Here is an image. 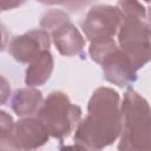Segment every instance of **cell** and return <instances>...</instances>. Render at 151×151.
<instances>
[{"instance_id": "9c48e42d", "label": "cell", "mask_w": 151, "mask_h": 151, "mask_svg": "<svg viewBox=\"0 0 151 151\" xmlns=\"http://www.w3.org/2000/svg\"><path fill=\"white\" fill-rule=\"evenodd\" d=\"M51 34V39L61 55L65 57H77L80 55L84 58V48H85V38L79 32V29L67 20L61 25L57 26L52 31L48 32Z\"/></svg>"}, {"instance_id": "6da1fadb", "label": "cell", "mask_w": 151, "mask_h": 151, "mask_svg": "<svg viewBox=\"0 0 151 151\" xmlns=\"http://www.w3.org/2000/svg\"><path fill=\"white\" fill-rule=\"evenodd\" d=\"M122 131V101L119 93L106 86L96 88L87 104V114L74 132V146L101 150L116 142Z\"/></svg>"}, {"instance_id": "8fae6325", "label": "cell", "mask_w": 151, "mask_h": 151, "mask_svg": "<svg viewBox=\"0 0 151 151\" xmlns=\"http://www.w3.org/2000/svg\"><path fill=\"white\" fill-rule=\"evenodd\" d=\"M54 66L53 55L50 50L44 51L35 60L29 63L26 68L25 74V84L31 87H38L44 85L52 76Z\"/></svg>"}, {"instance_id": "3957f363", "label": "cell", "mask_w": 151, "mask_h": 151, "mask_svg": "<svg viewBox=\"0 0 151 151\" xmlns=\"http://www.w3.org/2000/svg\"><path fill=\"white\" fill-rule=\"evenodd\" d=\"M88 54L94 63L100 65L103 76L109 83L118 87H126L137 80L138 70L114 38L90 42Z\"/></svg>"}, {"instance_id": "2e32d148", "label": "cell", "mask_w": 151, "mask_h": 151, "mask_svg": "<svg viewBox=\"0 0 151 151\" xmlns=\"http://www.w3.org/2000/svg\"><path fill=\"white\" fill-rule=\"evenodd\" d=\"M25 2L26 0H1V11L5 12V11L18 8L22 6Z\"/></svg>"}, {"instance_id": "7a4b0ae2", "label": "cell", "mask_w": 151, "mask_h": 151, "mask_svg": "<svg viewBox=\"0 0 151 151\" xmlns=\"http://www.w3.org/2000/svg\"><path fill=\"white\" fill-rule=\"evenodd\" d=\"M118 150H151V107L132 87L124 93L122 103V131Z\"/></svg>"}, {"instance_id": "ffe728a7", "label": "cell", "mask_w": 151, "mask_h": 151, "mask_svg": "<svg viewBox=\"0 0 151 151\" xmlns=\"http://www.w3.org/2000/svg\"><path fill=\"white\" fill-rule=\"evenodd\" d=\"M145 2H151V0H144Z\"/></svg>"}, {"instance_id": "e0dca14e", "label": "cell", "mask_w": 151, "mask_h": 151, "mask_svg": "<svg viewBox=\"0 0 151 151\" xmlns=\"http://www.w3.org/2000/svg\"><path fill=\"white\" fill-rule=\"evenodd\" d=\"M1 80H2V92H1L2 94H1V104L4 105V104H5V101H6V99H7V98L11 96V90H8V91L6 90V88H8V87H9V85L7 84V80L5 79V77H2V78H1Z\"/></svg>"}, {"instance_id": "9a60e30c", "label": "cell", "mask_w": 151, "mask_h": 151, "mask_svg": "<svg viewBox=\"0 0 151 151\" xmlns=\"http://www.w3.org/2000/svg\"><path fill=\"white\" fill-rule=\"evenodd\" d=\"M93 1L96 0H66L63 4V7L72 13H77L87 7L88 5H91Z\"/></svg>"}, {"instance_id": "ba28073f", "label": "cell", "mask_w": 151, "mask_h": 151, "mask_svg": "<svg viewBox=\"0 0 151 151\" xmlns=\"http://www.w3.org/2000/svg\"><path fill=\"white\" fill-rule=\"evenodd\" d=\"M51 34L42 29H31L15 35L8 44V53L21 64H29L51 46Z\"/></svg>"}, {"instance_id": "30bf717a", "label": "cell", "mask_w": 151, "mask_h": 151, "mask_svg": "<svg viewBox=\"0 0 151 151\" xmlns=\"http://www.w3.org/2000/svg\"><path fill=\"white\" fill-rule=\"evenodd\" d=\"M44 103L42 93L35 87H24L17 90L9 100L11 109L19 117H31L37 114Z\"/></svg>"}, {"instance_id": "8992f818", "label": "cell", "mask_w": 151, "mask_h": 151, "mask_svg": "<svg viewBox=\"0 0 151 151\" xmlns=\"http://www.w3.org/2000/svg\"><path fill=\"white\" fill-rule=\"evenodd\" d=\"M122 21L123 17L117 6L96 5L86 13L80 27L85 38L90 42H96L114 38Z\"/></svg>"}, {"instance_id": "277c9868", "label": "cell", "mask_w": 151, "mask_h": 151, "mask_svg": "<svg viewBox=\"0 0 151 151\" xmlns=\"http://www.w3.org/2000/svg\"><path fill=\"white\" fill-rule=\"evenodd\" d=\"M81 107L73 104L63 91H52L37 112V118L44 124L50 136L64 140L81 120Z\"/></svg>"}, {"instance_id": "52a82bcc", "label": "cell", "mask_w": 151, "mask_h": 151, "mask_svg": "<svg viewBox=\"0 0 151 151\" xmlns=\"http://www.w3.org/2000/svg\"><path fill=\"white\" fill-rule=\"evenodd\" d=\"M50 137L48 131L37 117H22L14 123L12 134L0 143V147L2 150H35L44 146Z\"/></svg>"}, {"instance_id": "d6986e66", "label": "cell", "mask_w": 151, "mask_h": 151, "mask_svg": "<svg viewBox=\"0 0 151 151\" xmlns=\"http://www.w3.org/2000/svg\"><path fill=\"white\" fill-rule=\"evenodd\" d=\"M146 21L151 25V6L147 8V11H146Z\"/></svg>"}, {"instance_id": "7c38bea8", "label": "cell", "mask_w": 151, "mask_h": 151, "mask_svg": "<svg viewBox=\"0 0 151 151\" xmlns=\"http://www.w3.org/2000/svg\"><path fill=\"white\" fill-rule=\"evenodd\" d=\"M117 7L122 13L123 19L146 20V8L138 0H118Z\"/></svg>"}, {"instance_id": "4fadbf2b", "label": "cell", "mask_w": 151, "mask_h": 151, "mask_svg": "<svg viewBox=\"0 0 151 151\" xmlns=\"http://www.w3.org/2000/svg\"><path fill=\"white\" fill-rule=\"evenodd\" d=\"M67 20H70V17L65 11L52 8L42 14V17L40 18V21H39V26H40V28L50 32Z\"/></svg>"}, {"instance_id": "5bb4252c", "label": "cell", "mask_w": 151, "mask_h": 151, "mask_svg": "<svg viewBox=\"0 0 151 151\" xmlns=\"http://www.w3.org/2000/svg\"><path fill=\"white\" fill-rule=\"evenodd\" d=\"M14 123L13 118L4 110L0 111V125H1V130H0V143L7 140L9 138V136L13 132L14 129Z\"/></svg>"}, {"instance_id": "ac0fdd59", "label": "cell", "mask_w": 151, "mask_h": 151, "mask_svg": "<svg viewBox=\"0 0 151 151\" xmlns=\"http://www.w3.org/2000/svg\"><path fill=\"white\" fill-rule=\"evenodd\" d=\"M37 1L45 5H63L66 0H37Z\"/></svg>"}, {"instance_id": "5b68a950", "label": "cell", "mask_w": 151, "mask_h": 151, "mask_svg": "<svg viewBox=\"0 0 151 151\" xmlns=\"http://www.w3.org/2000/svg\"><path fill=\"white\" fill-rule=\"evenodd\" d=\"M117 39L119 47L132 59L137 70L151 61V25L146 20L123 19Z\"/></svg>"}]
</instances>
